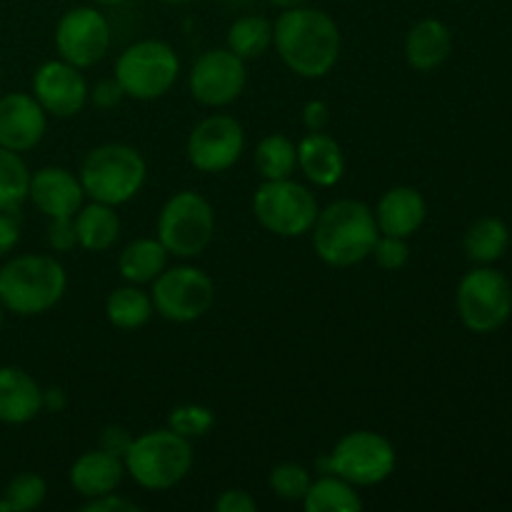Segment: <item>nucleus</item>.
I'll return each instance as SVG.
<instances>
[{
    "mask_svg": "<svg viewBox=\"0 0 512 512\" xmlns=\"http://www.w3.org/2000/svg\"><path fill=\"white\" fill-rule=\"evenodd\" d=\"M270 5H275V8L285 10V8H298V5H308L310 0H268Z\"/></svg>",
    "mask_w": 512,
    "mask_h": 512,
    "instance_id": "nucleus-43",
    "label": "nucleus"
},
{
    "mask_svg": "<svg viewBox=\"0 0 512 512\" xmlns=\"http://www.w3.org/2000/svg\"><path fill=\"white\" fill-rule=\"evenodd\" d=\"M73 218H50L48 245L55 250V253H70V250L78 245V233H75Z\"/></svg>",
    "mask_w": 512,
    "mask_h": 512,
    "instance_id": "nucleus-35",
    "label": "nucleus"
},
{
    "mask_svg": "<svg viewBox=\"0 0 512 512\" xmlns=\"http://www.w3.org/2000/svg\"><path fill=\"white\" fill-rule=\"evenodd\" d=\"M280 60L300 78H325L340 58V28L325 10L285 8L273 23Z\"/></svg>",
    "mask_w": 512,
    "mask_h": 512,
    "instance_id": "nucleus-1",
    "label": "nucleus"
},
{
    "mask_svg": "<svg viewBox=\"0 0 512 512\" xmlns=\"http://www.w3.org/2000/svg\"><path fill=\"white\" fill-rule=\"evenodd\" d=\"M68 275L53 255H18L0 268V303L15 315H43L63 300Z\"/></svg>",
    "mask_w": 512,
    "mask_h": 512,
    "instance_id": "nucleus-3",
    "label": "nucleus"
},
{
    "mask_svg": "<svg viewBox=\"0 0 512 512\" xmlns=\"http://www.w3.org/2000/svg\"><path fill=\"white\" fill-rule=\"evenodd\" d=\"M85 512H138V505L128 498H120V495L108 493L100 495V498H90L83 505Z\"/></svg>",
    "mask_w": 512,
    "mask_h": 512,
    "instance_id": "nucleus-39",
    "label": "nucleus"
},
{
    "mask_svg": "<svg viewBox=\"0 0 512 512\" xmlns=\"http://www.w3.org/2000/svg\"><path fill=\"white\" fill-rule=\"evenodd\" d=\"M88 83L68 60H48L33 75V98L55 118H75L88 105Z\"/></svg>",
    "mask_w": 512,
    "mask_h": 512,
    "instance_id": "nucleus-15",
    "label": "nucleus"
},
{
    "mask_svg": "<svg viewBox=\"0 0 512 512\" xmlns=\"http://www.w3.org/2000/svg\"><path fill=\"white\" fill-rule=\"evenodd\" d=\"M188 160L200 173H225L245 150V130L233 115L215 113L200 120L188 135Z\"/></svg>",
    "mask_w": 512,
    "mask_h": 512,
    "instance_id": "nucleus-13",
    "label": "nucleus"
},
{
    "mask_svg": "<svg viewBox=\"0 0 512 512\" xmlns=\"http://www.w3.org/2000/svg\"><path fill=\"white\" fill-rule=\"evenodd\" d=\"M248 83L245 60L233 50L215 48L200 55L188 75L190 95L205 108H225L243 95Z\"/></svg>",
    "mask_w": 512,
    "mask_h": 512,
    "instance_id": "nucleus-14",
    "label": "nucleus"
},
{
    "mask_svg": "<svg viewBox=\"0 0 512 512\" xmlns=\"http://www.w3.org/2000/svg\"><path fill=\"white\" fill-rule=\"evenodd\" d=\"M28 200L45 215V218H73L83 208V185L75 173L58 165L40 168L30 175Z\"/></svg>",
    "mask_w": 512,
    "mask_h": 512,
    "instance_id": "nucleus-17",
    "label": "nucleus"
},
{
    "mask_svg": "<svg viewBox=\"0 0 512 512\" xmlns=\"http://www.w3.org/2000/svg\"><path fill=\"white\" fill-rule=\"evenodd\" d=\"M98 5H108V8H113V5H123L125 0H95Z\"/></svg>",
    "mask_w": 512,
    "mask_h": 512,
    "instance_id": "nucleus-44",
    "label": "nucleus"
},
{
    "mask_svg": "<svg viewBox=\"0 0 512 512\" xmlns=\"http://www.w3.org/2000/svg\"><path fill=\"white\" fill-rule=\"evenodd\" d=\"M310 483H313L310 470L298 463L275 465V468L270 470V478H268L270 490H273L280 500H288V503H298V500L303 503Z\"/></svg>",
    "mask_w": 512,
    "mask_h": 512,
    "instance_id": "nucleus-32",
    "label": "nucleus"
},
{
    "mask_svg": "<svg viewBox=\"0 0 512 512\" xmlns=\"http://www.w3.org/2000/svg\"><path fill=\"white\" fill-rule=\"evenodd\" d=\"M78 178L85 198L118 208L143 190L148 163L133 145L105 143L85 155Z\"/></svg>",
    "mask_w": 512,
    "mask_h": 512,
    "instance_id": "nucleus-4",
    "label": "nucleus"
},
{
    "mask_svg": "<svg viewBox=\"0 0 512 512\" xmlns=\"http://www.w3.org/2000/svg\"><path fill=\"white\" fill-rule=\"evenodd\" d=\"M45 495H48V485L38 473H20L10 480L3 498L10 512H30L45 503Z\"/></svg>",
    "mask_w": 512,
    "mask_h": 512,
    "instance_id": "nucleus-31",
    "label": "nucleus"
},
{
    "mask_svg": "<svg viewBox=\"0 0 512 512\" xmlns=\"http://www.w3.org/2000/svg\"><path fill=\"white\" fill-rule=\"evenodd\" d=\"M313 248L323 263L350 268L370 258L380 230L375 213L363 200L343 198L323 208L313 225Z\"/></svg>",
    "mask_w": 512,
    "mask_h": 512,
    "instance_id": "nucleus-2",
    "label": "nucleus"
},
{
    "mask_svg": "<svg viewBox=\"0 0 512 512\" xmlns=\"http://www.w3.org/2000/svg\"><path fill=\"white\" fill-rule=\"evenodd\" d=\"M255 168L263 180L293 178L298 168V145L288 135H265L255 148Z\"/></svg>",
    "mask_w": 512,
    "mask_h": 512,
    "instance_id": "nucleus-28",
    "label": "nucleus"
},
{
    "mask_svg": "<svg viewBox=\"0 0 512 512\" xmlns=\"http://www.w3.org/2000/svg\"><path fill=\"white\" fill-rule=\"evenodd\" d=\"M153 298L150 293L140 290V285H123L115 288L105 300V318L110 325L120 330H138L153 318Z\"/></svg>",
    "mask_w": 512,
    "mask_h": 512,
    "instance_id": "nucleus-25",
    "label": "nucleus"
},
{
    "mask_svg": "<svg viewBox=\"0 0 512 512\" xmlns=\"http://www.w3.org/2000/svg\"><path fill=\"white\" fill-rule=\"evenodd\" d=\"M0 512H10L8 503H5V498H0Z\"/></svg>",
    "mask_w": 512,
    "mask_h": 512,
    "instance_id": "nucleus-46",
    "label": "nucleus"
},
{
    "mask_svg": "<svg viewBox=\"0 0 512 512\" xmlns=\"http://www.w3.org/2000/svg\"><path fill=\"white\" fill-rule=\"evenodd\" d=\"M170 253L158 238H138L118 258V273L123 275L125 283L145 285L153 283L165 268H168Z\"/></svg>",
    "mask_w": 512,
    "mask_h": 512,
    "instance_id": "nucleus-24",
    "label": "nucleus"
},
{
    "mask_svg": "<svg viewBox=\"0 0 512 512\" xmlns=\"http://www.w3.org/2000/svg\"><path fill=\"white\" fill-rule=\"evenodd\" d=\"M160 3H168V5H185V3H193V0H160Z\"/></svg>",
    "mask_w": 512,
    "mask_h": 512,
    "instance_id": "nucleus-45",
    "label": "nucleus"
},
{
    "mask_svg": "<svg viewBox=\"0 0 512 512\" xmlns=\"http://www.w3.org/2000/svg\"><path fill=\"white\" fill-rule=\"evenodd\" d=\"M130 445H133V435L123 425H105L100 433V450L115 455V458H125Z\"/></svg>",
    "mask_w": 512,
    "mask_h": 512,
    "instance_id": "nucleus-36",
    "label": "nucleus"
},
{
    "mask_svg": "<svg viewBox=\"0 0 512 512\" xmlns=\"http://www.w3.org/2000/svg\"><path fill=\"white\" fill-rule=\"evenodd\" d=\"M298 168L318 188H333L343 180V148L328 133H308L298 143Z\"/></svg>",
    "mask_w": 512,
    "mask_h": 512,
    "instance_id": "nucleus-20",
    "label": "nucleus"
},
{
    "mask_svg": "<svg viewBox=\"0 0 512 512\" xmlns=\"http://www.w3.org/2000/svg\"><path fill=\"white\" fill-rule=\"evenodd\" d=\"M158 235L175 258H195L210 245L215 235V210L208 198L195 190H180L165 200L158 215Z\"/></svg>",
    "mask_w": 512,
    "mask_h": 512,
    "instance_id": "nucleus-8",
    "label": "nucleus"
},
{
    "mask_svg": "<svg viewBox=\"0 0 512 512\" xmlns=\"http://www.w3.org/2000/svg\"><path fill=\"white\" fill-rule=\"evenodd\" d=\"M65 393L60 388H50V390H43V408H50V410H63L65 408Z\"/></svg>",
    "mask_w": 512,
    "mask_h": 512,
    "instance_id": "nucleus-42",
    "label": "nucleus"
},
{
    "mask_svg": "<svg viewBox=\"0 0 512 512\" xmlns=\"http://www.w3.org/2000/svg\"><path fill=\"white\" fill-rule=\"evenodd\" d=\"M30 170L20 153L0 148V213H18L28 200Z\"/></svg>",
    "mask_w": 512,
    "mask_h": 512,
    "instance_id": "nucleus-30",
    "label": "nucleus"
},
{
    "mask_svg": "<svg viewBox=\"0 0 512 512\" xmlns=\"http://www.w3.org/2000/svg\"><path fill=\"white\" fill-rule=\"evenodd\" d=\"M273 45V23L263 15H243L228 28V50L238 58L255 60Z\"/></svg>",
    "mask_w": 512,
    "mask_h": 512,
    "instance_id": "nucleus-29",
    "label": "nucleus"
},
{
    "mask_svg": "<svg viewBox=\"0 0 512 512\" xmlns=\"http://www.w3.org/2000/svg\"><path fill=\"white\" fill-rule=\"evenodd\" d=\"M373 213L380 235H395V238L408 240L410 235L423 228L428 205H425L420 190L410 188V185H395L388 193H383Z\"/></svg>",
    "mask_w": 512,
    "mask_h": 512,
    "instance_id": "nucleus-18",
    "label": "nucleus"
},
{
    "mask_svg": "<svg viewBox=\"0 0 512 512\" xmlns=\"http://www.w3.org/2000/svg\"><path fill=\"white\" fill-rule=\"evenodd\" d=\"M20 240V228L15 223L13 213H0V258L8 255L10 250L18 245Z\"/></svg>",
    "mask_w": 512,
    "mask_h": 512,
    "instance_id": "nucleus-41",
    "label": "nucleus"
},
{
    "mask_svg": "<svg viewBox=\"0 0 512 512\" xmlns=\"http://www.w3.org/2000/svg\"><path fill=\"white\" fill-rule=\"evenodd\" d=\"M125 473L145 490H170L188 478L193 468V445L175 430H148L133 438L123 458Z\"/></svg>",
    "mask_w": 512,
    "mask_h": 512,
    "instance_id": "nucleus-5",
    "label": "nucleus"
},
{
    "mask_svg": "<svg viewBox=\"0 0 512 512\" xmlns=\"http://www.w3.org/2000/svg\"><path fill=\"white\" fill-rule=\"evenodd\" d=\"M510 243L508 225L500 218H480L465 233V253L473 263L490 265L503 258Z\"/></svg>",
    "mask_w": 512,
    "mask_h": 512,
    "instance_id": "nucleus-27",
    "label": "nucleus"
},
{
    "mask_svg": "<svg viewBox=\"0 0 512 512\" xmlns=\"http://www.w3.org/2000/svg\"><path fill=\"white\" fill-rule=\"evenodd\" d=\"M180 75V58L165 40L145 38L128 45L115 63V80L125 98L158 100L173 90Z\"/></svg>",
    "mask_w": 512,
    "mask_h": 512,
    "instance_id": "nucleus-6",
    "label": "nucleus"
},
{
    "mask_svg": "<svg viewBox=\"0 0 512 512\" xmlns=\"http://www.w3.org/2000/svg\"><path fill=\"white\" fill-rule=\"evenodd\" d=\"M153 308L170 323H195L215 303V283L205 270L193 265L165 268L153 280Z\"/></svg>",
    "mask_w": 512,
    "mask_h": 512,
    "instance_id": "nucleus-11",
    "label": "nucleus"
},
{
    "mask_svg": "<svg viewBox=\"0 0 512 512\" xmlns=\"http://www.w3.org/2000/svg\"><path fill=\"white\" fill-rule=\"evenodd\" d=\"M375 263L383 270H400L408 265L410 260V248L405 238H395V235H378L373 245Z\"/></svg>",
    "mask_w": 512,
    "mask_h": 512,
    "instance_id": "nucleus-34",
    "label": "nucleus"
},
{
    "mask_svg": "<svg viewBox=\"0 0 512 512\" xmlns=\"http://www.w3.org/2000/svg\"><path fill=\"white\" fill-rule=\"evenodd\" d=\"M330 123V108L323 100H310L303 108V125L308 133H323Z\"/></svg>",
    "mask_w": 512,
    "mask_h": 512,
    "instance_id": "nucleus-40",
    "label": "nucleus"
},
{
    "mask_svg": "<svg viewBox=\"0 0 512 512\" xmlns=\"http://www.w3.org/2000/svg\"><path fill=\"white\" fill-rule=\"evenodd\" d=\"M455 305L463 325L473 333H495L512 313V285L500 270L475 268L460 280Z\"/></svg>",
    "mask_w": 512,
    "mask_h": 512,
    "instance_id": "nucleus-10",
    "label": "nucleus"
},
{
    "mask_svg": "<svg viewBox=\"0 0 512 512\" xmlns=\"http://www.w3.org/2000/svg\"><path fill=\"white\" fill-rule=\"evenodd\" d=\"M48 113L28 93H8L0 98V148L25 153L43 140Z\"/></svg>",
    "mask_w": 512,
    "mask_h": 512,
    "instance_id": "nucleus-16",
    "label": "nucleus"
},
{
    "mask_svg": "<svg viewBox=\"0 0 512 512\" xmlns=\"http://www.w3.org/2000/svg\"><path fill=\"white\" fill-rule=\"evenodd\" d=\"M215 510L218 512H255L258 510V503H255L253 495L245 493V490L230 488V490H225L218 500H215Z\"/></svg>",
    "mask_w": 512,
    "mask_h": 512,
    "instance_id": "nucleus-38",
    "label": "nucleus"
},
{
    "mask_svg": "<svg viewBox=\"0 0 512 512\" xmlns=\"http://www.w3.org/2000/svg\"><path fill=\"white\" fill-rule=\"evenodd\" d=\"M398 455L385 435L373 430H353L335 443L333 453L320 460L323 475H338L355 488L380 485L393 475Z\"/></svg>",
    "mask_w": 512,
    "mask_h": 512,
    "instance_id": "nucleus-7",
    "label": "nucleus"
},
{
    "mask_svg": "<svg viewBox=\"0 0 512 512\" xmlns=\"http://www.w3.org/2000/svg\"><path fill=\"white\" fill-rule=\"evenodd\" d=\"M125 465L123 458L105 453V450H85L70 468V485L85 500L100 498L118 490L123 483Z\"/></svg>",
    "mask_w": 512,
    "mask_h": 512,
    "instance_id": "nucleus-22",
    "label": "nucleus"
},
{
    "mask_svg": "<svg viewBox=\"0 0 512 512\" xmlns=\"http://www.w3.org/2000/svg\"><path fill=\"white\" fill-rule=\"evenodd\" d=\"M3 303H0V330H3Z\"/></svg>",
    "mask_w": 512,
    "mask_h": 512,
    "instance_id": "nucleus-47",
    "label": "nucleus"
},
{
    "mask_svg": "<svg viewBox=\"0 0 512 512\" xmlns=\"http://www.w3.org/2000/svg\"><path fill=\"white\" fill-rule=\"evenodd\" d=\"M110 43H113V33H110L108 18L90 5L65 10L63 18L55 25L58 55L80 70L100 63L108 55Z\"/></svg>",
    "mask_w": 512,
    "mask_h": 512,
    "instance_id": "nucleus-12",
    "label": "nucleus"
},
{
    "mask_svg": "<svg viewBox=\"0 0 512 512\" xmlns=\"http://www.w3.org/2000/svg\"><path fill=\"white\" fill-rule=\"evenodd\" d=\"M213 425H215L213 410L195 403L180 405V408H175L168 418V428L175 430V433L183 435V438L188 440L203 438V435H208L210 430H213Z\"/></svg>",
    "mask_w": 512,
    "mask_h": 512,
    "instance_id": "nucleus-33",
    "label": "nucleus"
},
{
    "mask_svg": "<svg viewBox=\"0 0 512 512\" xmlns=\"http://www.w3.org/2000/svg\"><path fill=\"white\" fill-rule=\"evenodd\" d=\"M125 98L123 88L118 85V80L110 78V80H100L95 88L88 90V103H93L98 110H110Z\"/></svg>",
    "mask_w": 512,
    "mask_h": 512,
    "instance_id": "nucleus-37",
    "label": "nucleus"
},
{
    "mask_svg": "<svg viewBox=\"0 0 512 512\" xmlns=\"http://www.w3.org/2000/svg\"><path fill=\"white\" fill-rule=\"evenodd\" d=\"M453 53V33L438 18H423L405 35V60L418 73L440 68Z\"/></svg>",
    "mask_w": 512,
    "mask_h": 512,
    "instance_id": "nucleus-21",
    "label": "nucleus"
},
{
    "mask_svg": "<svg viewBox=\"0 0 512 512\" xmlns=\"http://www.w3.org/2000/svg\"><path fill=\"white\" fill-rule=\"evenodd\" d=\"M305 512H360L363 498L353 483L338 475H323L313 480L303 498Z\"/></svg>",
    "mask_w": 512,
    "mask_h": 512,
    "instance_id": "nucleus-26",
    "label": "nucleus"
},
{
    "mask_svg": "<svg viewBox=\"0 0 512 512\" xmlns=\"http://www.w3.org/2000/svg\"><path fill=\"white\" fill-rule=\"evenodd\" d=\"M253 213L268 233L300 238L310 233L320 208L315 195L293 178L263 180L253 195Z\"/></svg>",
    "mask_w": 512,
    "mask_h": 512,
    "instance_id": "nucleus-9",
    "label": "nucleus"
},
{
    "mask_svg": "<svg viewBox=\"0 0 512 512\" xmlns=\"http://www.w3.org/2000/svg\"><path fill=\"white\" fill-rule=\"evenodd\" d=\"M43 410V388L25 370L0 368V423L23 425Z\"/></svg>",
    "mask_w": 512,
    "mask_h": 512,
    "instance_id": "nucleus-19",
    "label": "nucleus"
},
{
    "mask_svg": "<svg viewBox=\"0 0 512 512\" xmlns=\"http://www.w3.org/2000/svg\"><path fill=\"white\" fill-rule=\"evenodd\" d=\"M75 233H78L80 248L90 253H103L110 250L120 238V218L113 205L95 203L90 200L88 205L75 213Z\"/></svg>",
    "mask_w": 512,
    "mask_h": 512,
    "instance_id": "nucleus-23",
    "label": "nucleus"
}]
</instances>
